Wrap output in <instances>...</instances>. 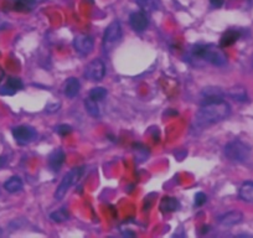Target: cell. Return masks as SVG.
Masks as SVG:
<instances>
[{"instance_id":"cell-24","label":"cell","mask_w":253,"mask_h":238,"mask_svg":"<svg viewBox=\"0 0 253 238\" xmlns=\"http://www.w3.org/2000/svg\"><path fill=\"white\" fill-rule=\"evenodd\" d=\"M34 4H35V0H15V8L19 9V10L29 9Z\"/></svg>"},{"instance_id":"cell-9","label":"cell","mask_w":253,"mask_h":238,"mask_svg":"<svg viewBox=\"0 0 253 238\" xmlns=\"http://www.w3.org/2000/svg\"><path fill=\"white\" fill-rule=\"evenodd\" d=\"M129 25L137 33H142L149 25V19L145 11H134L129 15Z\"/></svg>"},{"instance_id":"cell-8","label":"cell","mask_w":253,"mask_h":238,"mask_svg":"<svg viewBox=\"0 0 253 238\" xmlns=\"http://www.w3.org/2000/svg\"><path fill=\"white\" fill-rule=\"evenodd\" d=\"M74 47L81 55H89L94 47V40L89 35H77L74 40Z\"/></svg>"},{"instance_id":"cell-1","label":"cell","mask_w":253,"mask_h":238,"mask_svg":"<svg viewBox=\"0 0 253 238\" xmlns=\"http://www.w3.org/2000/svg\"><path fill=\"white\" fill-rule=\"evenodd\" d=\"M230 114L231 106L223 99L218 102H212V103L203 104L196 113L194 125L198 129H204L209 125L221 122V120L227 118Z\"/></svg>"},{"instance_id":"cell-5","label":"cell","mask_w":253,"mask_h":238,"mask_svg":"<svg viewBox=\"0 0 253 238\" xmlns=\"http://www.w3.org/2000/svg\"><path fill=\"white\" fill-rule=\"evenodd\" d=\"M122 26L121 23L118 20H114L107 26L106 31H104L103 35V45L107 50H111L113 48L119 41L122 40Z\"/></svg>"},{"instance_id":"cell-15","label":"cell","mask_w":253,"mask_h":238,"mask_svg":"<svg viewBox=\"0 0 253 238\" xmlns=\"http://www.w3.org/2000/svg\"><path fill=\"white\" fill-rule=\"evenodd\" d=\"M159 207L163 212H174V211H177L180 208V202L177 198L165 196V198H163L162 201H160Z\"/></svg>"},{"instance_id":"cell-12","label":"cell","mask_w":253,"mask_h":238,"mask_svg":"<svg viewBox=\"0 0 253 238\" xmlns=\"http://www.w3.org/2000/svg\"><path fill=\"white\" fill-rule=\"evenodd\" d=\"M23 81L18 77H10L3 87H0V94L1 96H13L16 92L23 88Z\"/></svg>"},{"instance_id":"cell-11","label":"cell","mask_w":253,"mask_h":238,"mask_svg":"<svg viewBox=\"0 0 253 238\" xmlns=\"http://www.w3.org/2000/svg\"><path fill=\"white\" fill-rule=\"evenodd\" d=\"M242 221H243V215L242 212H240V211H230V212L225 213V215H222L220 218H218V223H220V226H222V227L225 228L233 227V226L238 225V223H241Z\"/></svg>"},{"instance_id":"cell-20","label":"cell","mask_w":253,"mask_h":238,"mask_svg":"<svg viewBox=\"0 0 253 238\" xmlns=\"http://www.w3.org/2000/svg\"><path fill=\"white\" fill-rule=\"evenodd\" d=\"M228 94H230V97H232L233 99H236V101H240V102L247 101V92H246V89L241 86H236V87H232V88H230Z\"/></svg>"},{"instance_id":"cell-16","label":"cell","mask_w":253,"mask_h":238,"mask_svg":"<svg viewBox=\"0 0 253 238\" xmlns=\"http://www.w3.org/2000/svg\"><path fill=\"white\" fill-rule=\"evenodd\" d=\"M241 200L246 202H253V181H246L242 184L238 191Z\"/></svg>"},{"instance_id":"cell-23","label":"cell","mask_w":253,"mask_h":238,"mask_svg":"<svg viewBox=\"0 0 253 238\" xmlns=\"http://www.w3.org/2000/svg\"><path fill=\"white\" fill-rule=\"evenodd\" d=\"M50 218L53 221V222L61 223V222H63V221L69 220V212H67L66 208L65 207H61L60 210H57V211H55V212L51 213Z\"/></svg>"},{"instance_id":"cell-4","label":"cell","mask_w":253,"mask_h":238,"mask_svg":"<svg viewBox=\"0 0 253 238\" xmlns=\"http://www.w3.org/2000/svg\"><path fill=\"white\" fill-rule=\"evenodd\" d=\"M82 172H84V167H75V169H72L71 171H69L63 176L62 181H61L60 185L57 186L55 191L56 200H62L65 198L70 188L80 180V177L82 176Z\"/></svg>"},{"instance_id":"cell-13","label":"cell","mask_w":253,"mask_h":238,"mask_svg":"<svg viewBox=\"0 0 253 238\" xmlns=\"http://www.w3.org/2000/svg\"><path fill=\"white\" fill-rule=\"evenodd\" d=\"M65 159H66L65 152L62 149H55L48 155V166L52 171H58L65 162Z\"/></svg>"},{"instance_id":"cell-21","label":"cell","mask_w":253,"mask_h":238,"mask_svg":"<svg viewBox=\"0 0 253 238\" xmlns=\"http://www.w3.org/2000/svg\"><path fill=\"white\" fill-rule=\"evenodd\" d=\"M84 107H86V111L87 113L89 114V116L94 117V118H97V117H99V107H98V102L93 101V99H91L88 97V98L84 99Z\"/></svg>"},{"instance_id":"cell-18","label":"cell","mask_w":253,"mask_h":238,"mask_svg":"<svg viewBox=\"0 0 253 238\" xmlns=\"http://www.w3.org/2000/svg\"><path fill=\"white\" fill-rule=\"evenodd\" d=\"M23 180H21L19 176H11L10 179H8V181H5L4 184V189H5L8 193L15 194L23 189Z\"/></svg>"},{"instance_id":"cell-6","label":"cell","mask_w":253,"mask_h":238,"mask_svg":"<svg viewBox=\"0 0 253 238\" xmlns=\"http://www.w3.org/2000/svg\"><path fill=\"white\" fill-rule=\"evenodd\" d=\"M11 133H13L15 142L20 145H28L38 139V132H36L35 128L30 127V125H18V127H14Z\"/></svg>"},{"instance_id":"cell-28","label":"cell","mask_w":253,"mask_h":238,"mask_svg":"<svg viewBox=\"0 0 253 238\" xmlns=\"http://www.w3.org/2000/svg\"><path fill=\"white\" fill-rule=\"evenodd\" d=\"M6 161H8L6 157H0V169L6 164Z\"/></svg>"},{"instance_id":"cell-22","label":"cell","mask_w":253,"mask_h":238,"mask_svg":"<svg viewBox=\"0 0 253 238\" xmlns=\"http://www.w3.org/2000/svg\"><path fill=\"white\" fill-rule=\"evenodd\" d=\"M107 96V89L103 87H94L89 92V98L93 99L96 102H101L106 98Z\"/></svg>"},{"instance_id":"cell-3","label":"cell","mask_w":253,"mask_h":238,"mask_svg":"<svg viewBox=\"0 0 253 238\" xmlns=\"http://www.w3.org/2000/svg\"><path fill=\"white\" fill-rule=\"evenodd\" d=\"M225 157L235 162H246L251 157V148L241 140L235 139L225 147Z\"/></svg>"},{"instance_id":"cell-2","label":"cell","mask_w":253,"mask_h":238,"mask_svg":"<svg viewBox=\"0 0 253 238\" xmlns=\"http://www.w3.org/2000/svg\"><path fill=\"white\" fill-rule=\"evenodd\" d=\"M191 55L196 60H203L213 66H225L227 64V56L225 55L221 47H216L215 45H195L191 50Z\"/></svg>"},{"instance_id":"cell-7","label":"cell","mask_w":253,"mask_h":238,"mask_svg":"<svg viewBox=\"0 0 253 238\" xmlns=\"http://www.w3.org/2000/svg\"><path fill=\"white\" fill-rule=\"evenodd\" d=\"M84 76L91 81H101L106 76V65L99 58H94L84 69Z\"/></svg>"},{"instance_id":"cell-19","label":"cell","mask_w":253,"mask_h":238,"mask_svg":"<svg viewBox=\"0 0 253 238\" xmlns=\"http://www.w3.org/2000/svg\"><path fill=\"white\" fill-rule=\"evenodd\" d=\"M138 5L145 11V13H150V11H155L160 8V0H135Z\"/></svg>"},{"instance_id":"cell-25","label":"cell","mask_w":253,"mask_h":238,"mask_svg":"<svg viewBox=\"0 0 253 238\" xmlns=\"http://www.w3.org/2000/svg\"><path fill=\"white\" fill-rule=\"evenodd\" d=\"M56 133H57L58 135H61V137H66V135L71 134L72 132V128L70 127V125L67 124H60L56 127Z\"/></svg>"},{"instance_id":"cell-10","label":"cell","mask_w":253,"mask_h":238,"mask_svg":"<svg viewBox=\"0 0 253 238\" xmlns=\"http://www.w3.org/2000/svg\"><path fill=\"white\" fill-rule=\"evenodd\" d=\"M201 106L203 104L212 103V102H218L223 99V92L217 87H206L201 92Z\"/></svg>"},{"instance_id":"cell-14","label":"cell","mask_w":253,"mask_h":238,"mask_svg":"<svg viewBox=\"0 0 253 238\" xmlns=\"http://www.w3.org/2000/svg\"><path fill=\"white\" fill-rule=\"evenodd\" d=\"M80 88H81V83H80L79 79H76V77H70L65 82L63 93H65L66 97H69V98H75L79 94Z\"/></svg>"},{"instance_id":"cell-17","label":"cell","mask_w":253,"mask_h":238,"mask_svg":"<svg viewBox=\"0 0 253 238\" xmlns=\"http://www.w3.org/2000/svg\"><path fill=\"white\" fill-rule=\"evenodd\" d=\"M240 36H241L240 33L236 30L226 31L220 40V47L223 48V47H228V46L233 45V43L240 39Z\"/></svg>"},{"instance_id":"cell-26","label":"cell","mask_w":253,"mask_h":238,"mask_svg":"<svg viewBox=\"0 0 253 238\" xmlns=\"http://www.w3.org/2000/svg\"><path fill=\"white\" fill-rule=\"evenodd\" d=\"M206 201H208V196L204 193H198L195 195V206H198V207L203 206Z\"/></svg>"},{"instance_id":"cell-27","label":"cell","mask_w":253,"mask_h":238,"mask_svg":"<svg viewBox=\"0 0 253 238\" xmlns=\"http://www.w3.org/2000/svg\"><path fill=\"white\" fill-rule=\"evenodd\" d=\"M223 1H225V0H210L211 5H212L213 8H221V6L223 5Z\"/></svg>"}]
</instances>
